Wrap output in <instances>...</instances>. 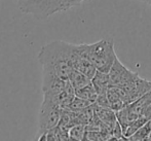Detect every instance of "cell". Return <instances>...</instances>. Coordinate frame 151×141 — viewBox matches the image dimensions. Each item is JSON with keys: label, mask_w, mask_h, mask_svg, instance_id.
<instances>
[{"label": "cell", "mask_w": 151, "mask_h": 141, "mask_svg": "<svg viewBox=\"0 0 151 141\" xmlns=\"http://www.w3.org/2000/svg\"><path fill=\"white\" fill-rule=\"evenodd\" d=\"M86 125L83 124H77L72 126L69 129V139L70 140H78L81 141L86 139Z\"/></svg>", "instance_id": "cell-11"}, {"label": "cell", "mask_w": 151, "mask_h": 141, "mask_svg": "<svg viewBox=\"0 0 151 141\" xmlns=\"http://www.w3.org/2000/svg\"><path fill=\"white\" fill-rule=\"evenodd\" d=\"M82 2V0H66V10L69 9V8L73 7V6L79 5Z\"/></svg>", "instance_id": "cell-14"}, {"label": "cell", "mask_w": 151, "mask_h": 141, "mask_svg": "<svg viewBox=\"0 0 151 141\" xmlns=\"http://www.w3.org/2000/svg\"><path fill=\"white\" fill-rule=\"evenodd\" d=\"M75 95L77 96V97L82 98V99L88 100V101H90L91 103H93V104L96 103L97 97H98V93L91 82L88 84V85H86V87L75 90Z\"/></svg>", "instance_id": "cell-10"}, {"label": "cell", "mask_w": 151, "mask_h": 141, "mask_svg": "<svg viewBox=\"0 0 151 141\" xmlns=\"http://www.w3.org/2000/svg\"><path fill=\"white\" fill-rule=\"evenodd\" d=\"M77 48L80 54L88 58L99 71L109 72L117 58L112 39H102L91 44H77Z\"/></svg>", "instance_id": "cell-2"}, {"label": "cell", "mask_w": 151, "mask_h": 141, "mask_svg": "<svg viewBox=\"0 0 151 141\" xmlns=\"http://www.w3.org/2000/svg\"><path fill=\"white\" fill-rule=\"evenodd\" d=\"M149 119H148V117H146V116H141V117H139V119H134V121H129V123L122 129L124 137L129 140V138L131 137L133 134H135L142 126L145 125Z\"/></svg>", "instance_id": "cell-9"}, {"label": "cell", "mask_w": 151, "mask_h": 141, "mask_svg": "<svg viewBox=\"0 0 151 141\" xmlns=\"http://www.w3.org/2000/svg\"><path fill=\"white\" fill-rule=\"evenodd\" d=\"M91 84L95 87L98 95L99 94L107 93V91L112 87L111 80H110L109 72H103L98 70L95 76L91 78Z\"/></svg>", "instance_id": "cell-7"}, {"label": "cell", "mask_w": 151, "mask_h": 141, "mask_svg": "<svg viewBox=\"0 0 151 141\" xmlns=\"http://www.w3.org/2000/svg\"><path fill=\"white\" fill-rule=\"evenodd\" d=\"M67 80L61 78L56 73L42 70V92L43 95L55 96L64 91Z\"/></svg>", "instance_id": "cell-6"}, {"label": "cell", "mask_w": 151, "mask_h": 141, "mask_svg": "<svg viewBox=\"0 0 151 141\" xmlns=\"http://www.w3.org/2000/svg\"><path fill=\"white\" fill-rule=\"evenodd\" d=\"M61 110L62 108L54 100L43 96V101L38 113V133L36 138L58 126L61 119Z\"/></svg>", "instance_id": "cell-4"}, {"label": "cell", "mask_w": 151, "mask_h": 141, "mask_svg": "<svg viewBox=\"0 0 151 141\" xmlns=\"http://www.w3.org/2000/svg\"><path fill=\"white\" fill-rule=\"evenodd\" d=\"M76 44L57 40L45 44L38 54V61L42 70H48L63 80H68L73 68L72 60L75 54Z\"/></svg>", "instance_id": "cell-1"}, {"label": "cell", "mask_w": 151, "mask_h": 141, "mask_svg": "<svg viewBox=\"0 0 151 141\" xmlns=\"http://www.w3.org/2000/svg\"><path fill=\"white\" fill-rule=\"evenodd\" d=\"M91 105H93V103H91L90 101H88L86 99H82L80 97H77L75 95V97L72 100V102L70 103L69 107L67 109L72 110V111H82V110L90 107Z\"/></svg>", "instance_id": "cell-13"}, {"label": "cell", "mask_w": 151, "mask_h": 141, "mask_svg": "<svg viewBox=\"0 0 151 141\" xmlns=\"http://www.w3.org/2000/svg\"><path fill=\"white\" fill-rule=\"evenodd\" d=\"M66 0H26L18 4L22 12L43 20L59 12L66 10Z\"/></svg>", "instance_id": "cell-3"}, {"label": "cell", "mask_w": 151, "mask_h": 141, "mask_svg": "<svg viewBox=\"0 0 151 141\" xmlns=\"http://www.w3.org/2000/svg\"><path fill=\"white\" fill-rule=\"evenodd\" d=\"M68 80L71 82V85H73L75 90L86 87V85H88V84L91 82V80L90 77H88L86 74H83L82 72L78 71V70H76V69L72 70Z\"/></svg>", "instance_id": "cell-8"}, {"label": "cell", "mask_w": 151, "mask_h": 141, "mask_svg": "<svg viewBox=\"0 0 151 141\" xmlns=\"http://www.w3.org/2000/svg\"><path fill=\"white\" fill-rule=\"evenodd\" d=\"M150 135H151V123L148 121L147 123L144 126H142L135 134H133V135L129 138V140H135V141L149 140Z\"/></svg>", "instance_id": "cell-12"}, {"label": "cell", "mask_w": 151, "mask_h": 141, "mask_svg": "<svg viewBox=\"0 0 151 141\" xmlns=\"http://www.w3.org/2000/svg\"><path fill=\"white\" fill-rule=\"evenodd\" d=\"M137 75V72H133L127 69L119 61L118 58L115 59L111 69L109 70V76L112 87H123L129 82H132Z\"/></svg>", "instance_id": "cell-5"}]
</instances>
